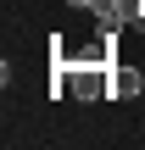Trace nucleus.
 I'll return each mask as SVG.
<instances>
[{"instance_id":"nucleus-1","label":"nucleus","mask_w":145,"mask_h":150,"mask_svg":"<svg viewBox=\"0 0 145 150\" xmlns=\"http://www.w3.org/2000/svg\"><path fill=\"white\" fill-rule=\"evenodd\" d=\"M67 95L73 100H112V67L95 61L89 50L67 61Z\"/></svg>"},{"instance_id":"nucleus-2","label":"nucleus","mask_w":145,"mask_h":150,"mask_svg":"<svg viewBox=\"0 0 145 150\" xmlns=\"http://www.w3.org/2000/svg\"><path fill=\"white\" fill-rule=\"evenodd\" d=\"M134 95H145V72L140 67H112V100H134Z\"/></svg>"},{"instance_id":"nucleus-3","label":"nucleus","mask_w":145,"mask_h":150,"mask_svg":"<svg viewBox=\"0 0 145 150\" xmlns=\"http://www.w3.org/2000/svg\"><path fill=\"white\" fill-rule=\"evenodd\" d=\"M95 61H106V67H117V33H106V28H95V50H89Z\"/></svg>"},{"instance_id":"nucleus-4","label":"nucleus","mask_w":145,"mask_h":150,"mask_svg":"<svg viewBox=\"0 0 145 150\" xmlns=\"http://www.w3.org/2000/svg\"><path fill=\"white\" fill-rule=\"evenodd\" d=\"M117 11H123V22H145V0H112Z\"/></svg>"}]
</instances>
